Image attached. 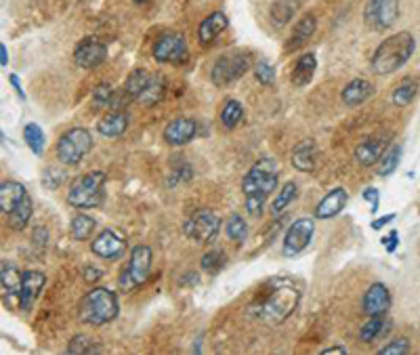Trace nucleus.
<instances>
[{
	"mask_svg": "<svg viewBox=\"0 0 420 355\" xmlns=\"http://www.w3.org/2000/svg\"><path fill=\"white\" fill-rule=\"evenodd\" d=\"M296 194H298V187H296V183L294 181H288V183H284L282 185V189L277 191V198L273 200V204H271V212L277 217L280 212H284L286 208H288V204L296 198Z\"/></svg>",
	"mask_w": 420,
	"mask_h": 355,
	"instance_id": "37",
	"label": "nucleus"
},
{
	"mask_svg": "<svg viewBox=\"0 0 420 355\" xmlns=\"http://www.w3.org/2000/svg\"><path fill=\"white\" fill-rule=\"evenodd\" d=\"M252 66V59L248 53L236 51V53H225L221 55L212 70H210V80L215 87H229L236 80H240Z\"/></svg>",
	"mask_w": 420,
	"mask_h": 355,
	"instance_id": "6",
	"label": "nucleus"
},
{
	"mask_svg": "<svg viewBox=\"0 0 420 355\" xmlns=\"http://www.w3.org/2000/svg\"><path fill=\"white\" fill-rule=\"evenodd\" d=\"M256 74V80L261 82V85H273V80H275V70L271 68V64L269 61H261L259 66H256V70H254Z\"/></svg>",
	"mask_w": 420,
	"mask_h": 355,
	"instance_id": "43",
	"label": "nucleus"
},
{
	"mask_svg": "<svg viewBox=\"0 0 420 355\" xmlns=\"http://www.w3.org/2000/svg\"><path fill=\"white\" fill-rule=\"evenodd\" d=\"M410 351V342H407V338H395V340H391L386 347H382L380 349V355H405Z\"/></svg>",
	"mask_w": 420,
	"mask_h": 355,
	"instance_id": "42",
	"label": "nucleus"
},
{
	"mask_svg": "<svg viewBox=\"0 0 420 355\" xmlns=\"http://www.w3.org/2000/svg\"><path fill=\"white\" fill-rule=\"evenodd\" d=\"M22 277L24 273H20L13 265L3 263V275H0V284H3V298L7 307H13V303H20V290H22Z\"/></svg>",
	"mask_w": 420,
	"mask_h": 355,
	"instance_id": "21",
	"label": "nucleus"
},
{
	"mask_svg": "<svg viewBox=\"0 0 420 355\" xmlns=\"http://www.w3.org/2000/svg\"><path fill=\"white\" fill-rule=\"evenodd\" d=\"M292 166L300 173H313L315 164H317V145L313 139H305L300 141L294 150H292Z\"/></svg>",
	"mask_w": 420,
	"mask_h": 355,
	"instance_id": "20",
	"label": "nucleus"
},
{
	"mask_svg": "<svg viewBox=\"0 0 420 355\" xmlns=\"http://www.w3.org/2000/svg\"><path fill=\"white\" fill-rule=\"evenodd\" d=\"M416 93H418V80L405 78L393 89V103L397 108H405V106H410L414 101Z\"/></svg>",
	"mask_w": 420,
	"mask_h": 355,
	"instance_id": "32",
	"label": "nucleus"
},
{
	"mask_svg": "<svg viewBox=\"0 0 420 355\" xmlns=\"http://www.w3.org/2000/svg\"><path fill=\"white\" fill-rule=\"evenodd\" d=\"M315 28H317V20H315V15H313V13L303 15V17L298 20V24L294 26L292 36H290V43L286 45V49H288V51H294V49L305 47V45L311 41V36L315 34Z\"/></svg>",
	"mask_w": 420,
	"mask_h": 355,
	"instance_id": "23",
	"label": "nucleus"
},
{
	"mask_svg": "<svg viewBox=\"0 0 420 355\" xmlns=\"http://www.w3.org/2000/svg\"><path fill=\"white\" fill-rule=\"evenodd\" d=\"M106 57H108V47L95 36L82 38L74 49V61L82 70H93V68L101 66L106 61Z\"/></svg>",
	"mask_w": 420,
	"mask_h": 355,
	"instance_id": "12",
	"label": "nucleus"
},
{
	"mask_svg": "<svg viewBox=\"0 0 420 355\" xmlns=\"http://www.w3.org/2000/svg\"><path fill=\"white\" fill-rule=\"evenodd\" d=\"M150 271H152V248L139 244L131 250L129 265L120 275V288L129 292V290L141 286L147 280Z\"/></svg>",
	"mask_w": 420,
	"mask_h": 355,
	"instance_id": "8",
	"label": "nucleus"
},
{
	"mask_svg": "<svg viewBox=\"0 0 420 355\" xmlns=\"http://www.w3.org/2000/svg\"><path fill=\"white\" fill-rule=\"evenodd\" d=\"M393 219H395V215H384V217H380V219H374L370 225H372V229H376V231H378V229H382L386 223H391Z\"/></svg>",
	"mask_w": 420,
	"mask_h": 355,
	"instance_id": "49",
	"label": "nucleus"
},
{
	"mask_svg": "<svg viewBox=\"0 0 420 355\" xmlns=\"http://www.w3.org/2000/svg\"><path fill=\"white\" fill-rule=\"evenodd\" d=\"M363 17L372 30H389L399 17V0H368Z\"/></svg>",
	"mask_w": 420,
	"mask_h": 355,
	"instance_id": "11",
	"label": "nucleus"
},
{
	"mask_svg": "<svg viewBox=\"0 0 420 355\" xmlns=\"http://www.w3.org/2000/svg\"><path fill=\"white\" fill-rule=\"evenodd\" d=\"M7 64H9V53H7V47H5V45H0V66L7 68Z\"/></svg>",
	"mask_w": 420,
	"mask_h": 355,
	"instance_id": "51",
	"label": "nucleus"
},
{
	"mask_svg": "<svg viewBox=\"0 0 420 355\" xmlns=\"http://www.w3.org/2000/svg\"><path fill=\"white\" fill-rule=\"evenodd\" d=\"M225 263H227V256H225V252L219 250V248H215V250H210V252H206V254L202 256V269H204L206 273H210V275L219 273V271L225 267Z\"/></svg>",
	"mask_w": 420,
	"mask_h": 355,
	"instance_id": "39",
	"label": "nucleus"
},
{
	"mask_svg": "<svg viewBox=\"0 0 420 355\" xmlns=\"http://www.w3.org/2000/svg\"><path fill=\"white\" fill-rule=\"evenodd\" d=\"M91 250H93L97 256L106 259V261H118V259L126 252V246H124V242H122L114 231L103 229V231L91 242Z\"/></svg>",
	"mask_w": 420,
	"mask_h": 355,
	"instance_id": "16",
	"label": "nucleus"
},
{
	"mask_svg": "<svg viewBox=\"0 0 420 355\" xmlns=\"http://www.w3.org/2000/svg\"><path fill=\"white\" fill-rule=\"evenodd\" d=\"M93 351H99V349L95 347V340L91 336H87V334H76L68 345V353L70 355H74V353H93Z\"/></svg>",
	"mask_w": 420,
	"mask_h": 355,
	"instance_id": "40",
	"label": "nucleus"
},
{
	"mask_svg": "<svg viewBox=\"0 0 420 355\" xmlns=\"http://www.w3.org/2000/svg\"><path fill=\"white\" fill-rule=\"evenodd\" d=\"M108 177L101 171L78 177L68 191V204L74 208H97L103 200V185Z\"/></svg>",
	"mask_w": 420,
	"mask_h": 355,
	"instance_id": "5",
	"label": "nucleus"
},
{
	"mask_svg": "<svg viewBox=\"0 0 420 355\" xmlns=\"http://www.w3.org/2000/svg\"><path fill=\"white\" fill-rule=\"evenodd\" d=\"M389 328H391V321H389V319H384L382 315H372V317L361 326L359 338H361L363 342H374V340H378L380 336H384V334L389 332Z\"/></svg>",
	"mask_w": 420,
	"mask_h": 355,
	"instance_id": "30",
	"label": "nucleus"
},
{
	"mask_svg": "<svg viewBox=\"0 0 420 355\" xmlns=\"http://www.w3.org/2000/svg\"><path fill=\"white\" fill-rule=\"evenodd\" d=\"M9 82L13 85V89H15V93H17V97L22 99V101H26V93H24V89H22V85H20V78L15 76V74H9Z\"/></svg>",
	"mask_w": 420,
	"mask_h": 355,
	"instance_id": "48",
	"label": "nucleus"
},
{
	"mask_svg": "<svg viewBox=\"0 0 420 355\" xmlns=\"http://www.w3.org/2000/svg\"><path fill=\"white\" fill-rule=\"evenodd\" d=\"M47 284V277L43 271H36V269H28L24 271V277H22V290H20V307L24 311H30L36 303V298L41 296L43 288Z\"/></svg>",
	"mask_w": 420,
	"mask_h": 355,
	"instance_id": "14",
	"label": "nucleus"
},
{
	"mask_svg": "<svg viewBox=\"0 0 420 355\" xmlns=\"http://www.w3.org/2000/svg\"><path fill=\"white\" fill-rule=\"evenodd\" d=\"M93 147V137L87 129L76 126L66 131L57 141V158L68 166H76Z\"/></svg>",
	"mask_w": 420,
	"mask_h": 355,
	"instance_id": "7",
	"label": "nucleus"
},
{
	"mask_svg": "<svg viewBox=\"0 0 420 355\" xmlns=\"http://www.w3.org/2000/svg\"><path fill=\"white\" fill-rule=\"evenodd\" d=\"M345 353H347L345 347H328L321 351V355H345Z\"/></svg>",
	"mask_w": 420,
	"mask_h": 355,
	"instance_id": "50",
	"label": "nucleus"
},
{
	"mask_svg": "<svg viewBox=\"0 0 420 355\" xmlns=\"http://www.w3.org/2000/svg\"><path fill=\"white\" fill-rule=\"evenodd\" d=\"M389 147V141L386 137H370V139H363L357 147H355V162L363 168L372 166V164H378V160L382 158V154L386 152Z\"/></svg>",
	"mask_w": 420,
	"mask_h": 355,
	"instance_id": "18",
	"label": "nucleus"
},
{
	"mask_svg": "<svg viewBox=\"0 0 420 355\" xmlns=\"http://www.w3.org/2000/svg\"><path fill=\"white\" fill-rule=\"evenodd\" d=\"M114 89L110 85H99L95 91H93V106L95 108H110L114 103Z\"/></svg>",
	"mask_w": 420,
	"mask_h": 355,
	"instance_id": "41",
	"label": "nucleus"
},
{
	"mask_svg": "<svg viewBox=\"0 0 420 355\" xmlns=\"http://www.w3.org/2000/svg\"><path fill=\"white\" fill-rule=\"evenodd\" d=\"M277 179H280V166L273 158H261L250 166V171L242 181L244 202L250 217L263 215L265 200L271 196V191H275Z\"/></svg>",
	"mask_w": 420,
	"mask_h": 355,
	"instance_id": "2",
	"label": "nucleus"
},
{
	"mask_svg": "<svg viewBox=\"0 0 420 355\" xmlns=\"http://www.w3.org/2000/svg\"><path fill=\"white\" fill-rule=\"evenodd\" d=\"M219 118H221V124H223L227 131L236 129V126L242 122V118H244V108H242V103H240L238 99H229V101L223 106Z\"/></svg>",
	"mask_w": 420,
	"mask_h": 355,
	"instance_id": "33",
	"label": "nucleus"
},
{
	"mask_svg": "<svg viewBox=\"0 0 420 355\" xmlns=\"http://www.w3.org/2000/svg\"><path fill=\"white\" fill-rule=\"evenodd\" d=\"M227 24H229V20H227V15L225 13H221V11H215V13H210L202 24H200V30H198V41L202 43V45H208V43H212L225 28H227Z\"/></svg>",
	"mask_w": 420,
	"mask_h": 355,
	"instance_id": "24",
	"label": "nucleus"
},
{
	"mask_svg": "<svg viewBox=\"0 0 420 355\" xmlns=\"http://www.w3.org/2000/svg\"><path fill=\"white\" fill-rule=\"evenodd\" d=\"M225 233H227V238H229L231 242L242 244V242H246V238H248V225H246V221H244L240 215H231V217L227 219V223H225Z\"/></svg>",
	"mask_w": 420,
	"mask_h": 355,
	"instance_id": "38",
	"label": "nucleus"
},
{
	"mask_svg": "<svg viewBox=\"0 0 420 355\" xmlns=\"http://www.w3.org/2000/svg\"><path fill=\"white\" fill-rule=\"evenodd\" d=\"M315 70H317V59H315V55H313V53H305L303 57H298V61H296L294 68H292V76H290L292 85L298 87V89L307 87V85L313 80Z\"/></svg>",
	"mask_w": 420,
	"mask_h": 355,
	"instance_id": "25",
	"label": "nucleus"
},
{
	"mask_svg": "<svg viewBox=\"0 0 420 355\" xmlns=\"http://www.w3.org/2000/svg\"><path fill=\"white\" fill-rule=\"evenodd\" d=\"M164 91H166V80L160 76V74H152V80L150 85L145 87V91L139 95V103L145 106V108H154L162 97H164Z\"/></svg>",
	"mask_w": 420,
	"mask_h": 355,
	"instance_id": "31",
	"label": "nucleus"
},
{
	"mask_svg": "<svg viewBox=\"0 0 420 355\" xmlns=\"http://www.w3.org/2000/svg\"><path fill=\"white\" fill-rule=\"evenodd\" d=\"M32 210H34L32 198H30V194H26V196L20 200V204H17V206L7 215V223H9V227L15 229V231L26 229V225H28L30 219H32Z\"/></svg>",
	"mask_w": 420,
	"mask_h": 355,
	"instance_id": "28",
	"label": "nucleus"
},
{
	"mask_svg": "<svg viewBox=\"0 0 420 355\" xmlns=\"http://www.w3.org/2000/svg\"><path fill=\"white\" fill-rule=\"evenodd\" d=\"M198 135V124L189 118H175L164 126V141L168 145H187Z\"/></svg>",
	"mask_w": 420,
	"mask_h": 355,
	"instance_id": "17",
	"label": "nucleus"
},
{
	"mask_svg": "<svg viewBox=\"0 0 420 355\" xmlns=\"http://www.w3.org/2000/svg\"><path fill=\"white\" fill-rule=\"evenodd\" d=\"M126 129H129V116H126V112H122V110L110 112V114H108L106 118H101L99 124H97V131H99V135H103V137H120Z\"/></svg>",
	"mask_w": 420,
	"mask_h": 355,
	"instance_id": "26",
	"label": "nucleus"
},
{
	"mask_svg": "<svg viewBox=\"0 0 420 355\" xmlns=\"http://www.w3.org/2000/svg\"><path fill=\"white\" fill-rule=\"evenodd\" d=\"M313 233H315V221L313 219H309V217L296 219L288 227V231L284 233V242H282L284 256H296L298 252H303L311 244Z\"/></svg>",
	"mask_w": 420,
	"mask_h": 355,
	"instance_id": "9",
	"label": "nucleus"
},
{
	"mask_svg": "<svg viewBox=\"0 0 420 355\" xmlns=\"http://www.w3.org/2000/svg\"><path fill=\"white\" fill-rule=\"evenodd\" d=\"M61 183H64V173L57 171V168H53V166H49V168L45 171V175H43V185H45L47 189H57Z\"/></svg>",
	"mask_w": 420,
	"mask_h": 355,
	"instance_id": "44",
	"label": "nucleus"
},
{
	"mask_svg": "<svg viewBox=\"0 0 420 355\" xmlns=\"http://www.w3.org/2000/svg\"><path fill=\"white\" fill-rule=\"evenodd\" d=\"M118 309H120L118 296L112 290L93 288L82 296L78 307V317L89 326H103L118 315Z\"/></svg>",
	"mask_w": 420,
	"mask_h": 355,
	"instance_id": "4",
	"label": "nucleus"
},
{
	"mask_svg": "<svg viewBox=\"0 0 420 355\" xmlns=\"http://www.w3.org/2000/svg\"><path fill=\"white\" fill-rule=\"evenodd\" d=\"M28 194V189L17 183V181H5L3 185H0V206H3V212L9 215L17 204L20 200Z\"/></svg>",
	"mask_w": 420,
	"mask_h": 355,
	"instance_id": "27",
	"label": "nucleus"
},
{
	"mask_svg": "<svg viewBox=\"0 0 420 355\" xmlns=\"http://www.w3.org/2000/svg\"><path fill=\"white\" fill-rule=\"evenodd\" d=\"M380 242H382V246L386 248V252H393V250L397 248V244H399V233H397V231L393 229V231H391V233H389L386 238H382Z\"/></svg>",
	"mask_w": 420,
	"mask_h": 355,
	"instance_id": "46",
	"label": "nucleus"
},
{
	"mask_svg": "<svg viewBox=\"0 0 420 355\" xmlns=\"http://www.w3.org/2000/svg\"><path fill=\"white\" fill-rule=\"evenodd\" d=\"M137 5H143V3H147V0H135Z\"/></svg>",
	"mask_w": 420,
	"mask_h": 355,
	"instance_id": "52",
	"label": "nucleus"
},
{
	"mask_svg": "<svg viewBox=\"0 0 420 355\" xmlns=\"http://www.w3.org/2000/svg\"><path fill=\"white\" fill-rule=\"evenodd\" d=\"M414 49H416V41L410 32H397L389 36L376 47L372 55V64H370L372 72L378 76H389L397 72L414 55Z\"/></svg>",
	"mask_w": 420,
	"mask_h": 355,
	"instance_id": "3",
	"label": "nucleus"
},
{
	"mask_svg": "<svg viewBox=\"0 0 420 355\" xmlns=\"http://www.w3.org/2000/svg\"><path fill=\"white\" fill-rule=\"evenodd\" d=\"M391 309V292L384 284H372L361 300V311L365 315H384Z\"/></svg>",
	"mask_w": 420,
	"mask_h": 355,
	"instance_id": "15",
	"label": "nucleus"
},
{
	"mask_svg": "<svg viewBox=\"0 0 420 355\" xmlns=\"http://www.w3.org/2000/svg\"><path fill=\"white\" fill-rule=\"evenodd\" d=\"M24 139H26V145L36 154L41 156L45 152V145H47V137L43 133V129L36 124V122H28L24 126Z\"/></svg>",
	"mask_w": 420,
	"mask_h": 355,
	"instance_id": "34",
	"label": "nucleus"
},
{
	"mask_svg": "<svg viewBox=\"0 0 420 355\" xmlns=\"http://www.w3.org/2000/svg\"><path fill=\"white\" fill-rule=\"evenodd\" d=\"M95 227H97V223H95V219L89 217V215H76V217L72 219V236H74L78 242H87V240L93 236Z\"/></svg>",
	"mask_w": 420,
	"mask_h": 355,
	"instance_id": "36",
	"label": "nucleus"
},
{
	"mask_svg": "<svg viewBox=\"0 0 420 355\" xmlns=\"http://www.w3.org/2000/svg\"><path fill=\"white\" fill-rule=\"evenodd\" d=\"M296 9H298V0H275L269 11L271 24L275 28H284L294 17Z\"/></svg>",
	"mask_w": 420,
	"mask_h": 355,
	"instance_id": "29",
	"label": "nucleus"
},
{
	"mask_svg": "<svg viewBox=\"0 0 420 355\" xmlns=\"http://www.w3.org/2000/svg\"><path fill=\"white\" fill-rule=\"evenodd\" d=\"M401 160V145H391L386 147V152L382 154V158L378 160V175L380 177H389L397 171Z\"/></svg>",
	"mask_w": 420,
	"mask_h": 355,
	"instance_id": "35",
	"label": "nucleus"
},
{
	"mask_svg": "<svg viewBox=\"0 0 420 355\" xmlns=\"http://www.w3.org/2000/svg\"><path fill=\"white\" fill-rule=\"evenodd\" d=\"M101 275H103V271H101V269H97V267H87V269H85V280H87L89 284H91V282H93V284H95V282H99V280H101Z\"/></svg>",
	"mask_w": 420,
	"mask_h": 355,
	"instance_id": "47",
	"label": "nucleus"
},
{
	"mask_svg": "<svg viewBox=\"0 0 420 355\" xmlns=\"http://www.w3.org/2000/svg\"><path fill=\"white\" fill-rule=\"evenodd\" d=\"M152 55L158 64H177L187 55V45L181 34H164L156 41Z\"/></svg>",
	"mask_w": 420,
	"mask_h": 355,
	"instance_id": "13",
	"label": "nucleus"
},
{
	"mask_svg": "<svg viewBox=\"0 0 420 355\" xmlns=\"http://www.w3.org/2000/svg\"><path fill=\"white\" fill-rule=\"evenodd\" d=\"M298 300H300V292L294 286V282L288 277L275 275L261 284L252 303L248 305V313L269 324H282L294 313Z\"/></svg>",
	"mask_w": 420,
	"mask_h": 355,
	"instance_id": "1",
	"label": "nucleus"
},
{
	"mask_svg": "<svg viewBox=\"0 0 420 355\" xmlns=\"http://www.w3.org/2000/svg\"><path fill=\"white\" fill-rule=\"evenodd\" d=\"M219 229H221V219L208 208L194 212L191 219L185 223V236L198 244H208L219 233Z\"/></svg>",
	"mask_w": 420,
	"mask_h": 355,
	"instance_id": "10",
	"label": "nucleus"
},
{
	"mask_svg": "<svg viewBox=\"0 0 420 355\" xmlns=\"http://www.w3.org/2000/svg\"><path fill=\"white\" fill-rule=\"evenodd\" d=\"M347 202H349L347 189L334 187L332 191H328V194L319 200V204L315 206L313 215H315V219H332V217H336V215L347 206Z\"/></svg>",
	"mask_w": 420,
	"mask_h": 355,
	"instance_id": "19",
	"label": "nucleus"
},
{
	"mask_svg": "<svg viewBox=\"0 0 420 355\" xmlns=\"http://www.w3.org/2000/svg\"><path fill=\"white\" fill-rule=\"evenodd\" d=\"M365 202H370L372 204V212H376L378 210V204H380V194H378V189H374V187H368L365 191H363V196H361Z\"/></svg>",
	"mask_w": 420,
	"mask_h": 355,
	"instance_id": "45",
	"label": "nucleus"
},
{
	"mask_svg": "<svg viewBox=\"0 0 420 355\" xmlns=\"http://www.w3.org/2000/svg\"><path fill=\"white\" fill-rule=\"evenodd\" d=\"M372 93H374V87H372V82L370 80H365V78H355V80H351L347 87H345V91H342V103L345 106H349V108H355V106H361L363 101H368L370 97H372Z\"/></svg>",
	"mask_w": 420,
	"mask_h": 355,
	"instance_id": "22",
	"label": "nucleus"
}]
</instances>
